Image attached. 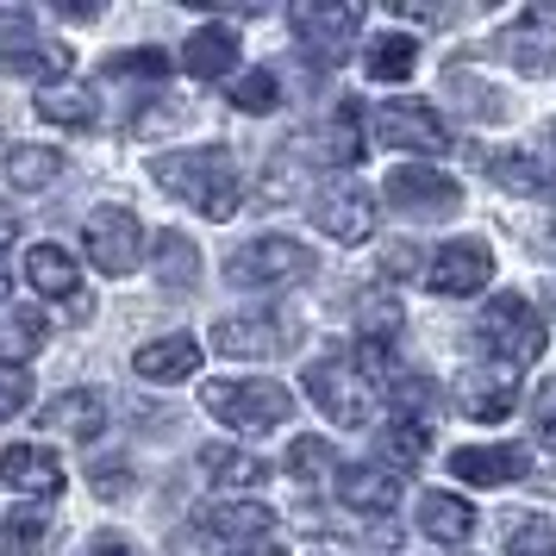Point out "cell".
I'll return each instance as SVG.
<instances>
[{"label":"cell","mask_w":556,"mask_h":556,"mask_svg":"<svg viewBox=\"0 0 556 556\" xmlns=\"http://www.w3.org/2000/svg\"><path fill=\"white\" fill-rule=\"evenodd\" d=\"M156 181L176 194V201H188L194 213H206V219H231L238 213V169H231V151H169L156 156Z\"/></svg>","instance_id":"obj_1"},{"label":"cell","mask_w":556,"mask_h":556,"mask_svg":"<svg viewBox=\"0 0 556 556\" xmlns=\"http://www.w3.org/2000/svg\"><path fill=\"white\" fill-rule=\"evenodd\" d=\"M476 344L501 363L506 376H519L526 363L544 356V319H538V306L519 301V294L488 301V313H481V326H476Z\"/></svg>","instance_id":"obj_2"},{"label":"cell","mask_w":556,"mask_h":556,"mask_svg":"<svg viewBox=\"0 0 556 556\" xmlns=\"http://www.w3.org/2000/svg\"><path fill=\"white\" fill-rule=\"evenodd\" d=\"M306 388H313V401H319V413L331 426H363L376 413V381L363 369V356L351 351H326L306 369Z\"/></svg>","instance_id":"obj_3"},{"label":"cell","mask_w":556,"mask_h":556,"mask_svg":"<svg viewBox=\"0 0 556 556\" xmlns=\"http://www.w3.org/2000/svg\"><path fill=\"white\" fill-rule=\"evenodd\" d=\"M201 401H206L213 419H226V426H238V431H269L294 413V401H288L281 381H213Z\"/></svg>","instance_id":"obj_4"},{"label":"cell","mask_w":556,"mask_h":556,"mask_svg":"<svg viewBox=\"0 0 556 556\" xmlns=\"http://www.w3.org/2000/svg\"><path fill=\"white\" fill-rule=\"evenodd\" d=\"M313 269V251H301L294 238H251L244 251L226 256V281L231 288H288Z\"/></svg>","instance_id":"obj_5"},{"label":"cell","mask_w":556,"mask_h":556,"mask_svg":"<svg viewBox=\"0 0 556 556\" xmlns=\"http://www.w3.org/2000/svg\"><path fill=\"white\" fill-rule=\"evenodd\" d=\"M138 244H144V231H138V219L126 206H94L88 226H81V251L94 256V269H106V276H131L138 269Z\"/></svg>","instance_id":"obj_6"},{"label":"cell","mask_w":556,"mask_h":556,"mask_svg":"<svg viewBox=\"0 0 556 556\" xmlns=\"http://www.w3.org/2000/svg\"><path fill=\"white\" fill-rule=\"evenodd\" d=\"M388 201L401 206L406 219H451L463 206V188H456L444 169H426V163H401L388 176Z\"/></svg>","instance_id":"obj_7"},{"label":"cell","mask_w":556,"mask_h":556,"mask_svg":"<svg viewBox=\"0 0 556 556\" xmlns=\"http://www.w3.org/2000/svg\"><path fill=\"white\" fill-rule=\"evenodd\" d=\"M294 31H301L306 56L319 51V63H338L363 38V7H331V0H301L294 7Z\"/></svg>","instance_id":"obj_8"},{"label":"cell","mask_w":556,"mask_h":556,"mask_svg":"<svg viewBox=\"0 0 556 556\" xmlns=\"http://www.w3.org/2000/svg\"><path fill=\"white\" fill-rule=\"evenodd\" d=\"M501 56L513 70H526V76H551L556 70V7L531 0L526 13L501 31Z\"/></svg>","instance_id":"obj_9"},{"label":"cell","mask_w":556,"mask_h":556,"mask_svg":"<svg viewBox=\"0 0 556 556\" xmlns=\"http://www.w3.org/2000/svg\"><path fill=\"white\" fill-rule=\"evenodd\" d=\"M70 76V51H56V45H45L38 38V26H31L26 13H0V76Z\"/></svg>","instance_id":"obj_10"},{"label":"cell","mask_w":556,"mask_h":556,"mask_svg":"<svg viewBox=\"0 0 556 556\" xmlns=\"http://www.w3.org/2000/svg\"><path fill=\"white\" fill-rule=\"evenodd\" d=\"M488 281H494V256H488V244H476V238L444 244V251L431 256V269H426V288L431 294H444V301H456V294H481Z\"/></svg>","instance_id":"obj_11"},{"label":"cell","mask_w":556,"mask_h":556,"mask_svg":"<svg viewBox=\"0 0 556 556\" xmlns=\"http://www.w3.org/2000/svg\"><path fill=\"white\" fill-rule=\"evenodd\" d=\"M288 344H294V319H281V313H244V319L213 326V351L219 356H281Z\"/></svg>","instance_id":"obj_12"},{"label":"cell","mask_w":556,"mask_h":556,"mask_svg":"<svg viewBox=\"0 0 556 556\" xmlns=\"http://www.w3.org/2000/svg\"><path fill=\"white\" fill-rule=\"evenodd\" d=\"M376 138H381V151H444V119L431 113V106L419 101H388L376 113Z\"/></svg>","instance_id":"obj_13"},{"label":"cell","mask_w":556,"mask_h":556,"mask_svg":"<svg viewBox=\"0 0 556 556\" xmlns=\"http://www.w3.org/2000/svg\"><path fill=\"white\" fill-rule=\"evenodd\" d=\"M313 219H319V231L338 238V244H363V238L376 231V194H369L363 181H344V188H331L326 201L313 206Z\"/></svg>","instance_id":"obj_14"},{"label":"cell","mask_w":556,"mask_h":556,"mask_svg":"<svg viewBox=\"0 0 556 556\" xmlns=\"http://www.w3.org/2000/svg\"><path fill=\"white\" fill-rule=\"evenodd\" d=\"M0 481L20 488L26 501L51 506L56 494H63V463H56L45 444H7V451H0Z\"/></svg>","instance_id":"obj_15"},{"label":"cell","mask_w":556,"mask_h":556,"mask_svg":"<svg viewBox=\"0 0 556 556\" xmlns=\"http://www.w3.org/2000/svg\"><path fill=\"white\" fill-rule=\"evenodd\" d=\"M269 526H276V519H269V506H263V501H213L201 513V531H206V538H219L226 551L263 544V538H269Z\"/></svg>","instance_id":"obj_16"},{"label":"cell","mask_w":556,"mask_h":556,"mask_svg":"<svg viewBox=\"0 0 556 556\" xmlns=\"http://www.w3.org/2000/svg\"><path fill=\"white\" fill-rule=\"evenodd\" d=\"M38 426L63 431V438H76V444H94V438L106 431V401L94 394V388H70L56 406H45V413H38Z\"/></svg>","instance_id":"obj_17"},{"label":"cell","mask_w":556,"mask_h":556,"mask_svg":"<svg viewBox=\"0 0 556 556\" xmlns=\"http://www.w3.org/2000/svg\"><path fill=\"white\" fill-rule=\"evenodd\" d=\"M451 476L476 481V488H501V481L526 476V451H513V444H469V451L451 456Z\"/></svg>","instance_id":"obj_18"},{"label":"cell","mask_w":556,"mask_h":556,"mask_svg":"<svg viewBox=\"0 0 556 556\" xmlns=\"http://www.w3.org/2000/svg\"><path fill=\"white\" fill-rule=\"evenodd\" d=\"M131 369L144 381H188L201 369V344L188 331H169V338H156V344H144V351L131 356Z\"/></svg>","instance_id":"obj_19"},{"label":"cell","mask_w":556,"mask_h":556,"mask_svg":"<svg viewBox=\"0 0 556 556\" xmlns=\"http://www.w3.org/2000/svg\"><path fill=\"white\" fill-rule=\"evenodd\" d=\"M338 501L351 506V513H388V506L401 501V476L369 469V463H344L338 469Z\"/></svg>","instance_id":"obj_20"},{"label":"cell","mask_w":556,"mask_h":556,"mask_svg":"<svg viewBox=\"0 0 556 556\" xmlns=\"http://www.w3.org/2000/svg\"><path fill=\"white\" fill-rule=\"evenodd\" d=\"M313 156H319V163H331V169L356 163V156H363V106H356V101L331 106V119L313 131Z\"/></svg>","instance_id":"obj_21"},{"label":"cell","mask_w":556,"mask_h":556,"mask_svg":"<svg viewBox=\"0 0 556 556\" xmlns=\"http://www.w3.org/2000/svg\"><path fill=\"white\" fill-rule=\"evenodd\" d=\"M201 469H206L213 488H231V494H251V488L269 481V463H263L256 451H238V444H206Z\"/></svg>","instance_id":"obj_22"},{"label":"cell","mask_w":556,"mask_h":556,"mask_svg":"<svg viewBox=\"0 0 556 556\" xmlns=\"http://www.w3.org/2000/svg\"><path fill=\"white\" fill-rule=\"evenodd\" d=\"M231 63H238V38H231V26H201L188 45H181V70H188L194 81L231 76Z\"/></svg>","instance_id":"obj_23"},{"label":"cell","mask_w":556,"mask_h":556,"mask_svg":"<svg viewBox=\"0 0 556 556\" xmlns=\"http://www.w3.org/2000/svg\"><path fill=\"white\" fill-rule=\"evenodd\" d=\"M419 531H426L431 544H463L476 531V506L444 494V488H431V494H419Z\"/></svg>","instance_id":"obj_24"},{"label":"cell","mask_w":556,"mask_h":556,"mask_svg":"<svg viewBox=\"0 0 556 556\" xmlns=\"http://www.w3.org/2000/svg\"><path fill=\"white\" fill-rule=\"evenodd\" d=\"M488 176H494L501 194H519V201H551V194H556V176L538 163V156H526V151L494 156V163H488Z\"/></svg>","instance_id":"obj_25"},{"label":"cell","mask_w":556,"mask_h":556,"mask_svg":"<svg viewBox=\"0 0 556 556\" xmlns=\"http://www.w3.org/2000/svg\"><path fill=\"white\" fill-rule=\"evenodd\" d=\"M513 406H519V376L494 369V376H469V381H463V413H469V419H481V426L506 419Z\"/></svg>","instance_id":"obj_26"},{"label":"cell","mask_w":556,"mask_h":556,"mask_svg":"<svg viewBox=\"0 0 556 556\" xmlns=\"http://www.w3.org/2000/svg\"><path fill=\"white\" fill-rule=\"evenodd\" d=\"M26 276H31V288H38V294H51V301L81 294L76 256L63 251V244H31V251H26Z\"/></svg>","instance_id":"obj_27"},{"label":"cell","mask_w":556,"mask_h":556,"mask_svg":"<svg viewBox=\"0 0 556 556\" xmlns=\"http://www.w3.org/2000/svg\"><path fill=\"white\" fill-rule=\"evenodd\" d=\"M38 119L70 126V131H88L101 113H94V94H88V88H76V81H51V88L38 94Z\"/></svg>","instance_id":"obj_28"},{"label":"cell","mask_w":556,"mask_h":556,"mask_svg":"<svg viewBox=\"0 0 556 556\" xmlns=\"http://www.w3.org/2000/svg\"><path fill=\"white\" fill-rule=\"evenodd\" d=\"M413 63H419V45L401 38V31H381V38H369V51H363V76L369 81H406Z\"/></svg>","instance_id":"obj_29"},{"label":"cell","mask_w":556,"mask_h":556,"mask_svg":"<svg viewBox=\"0 0 556 556\" xmlns=\"http://www.w3.org/2000/svg\"><path fill=\"white\" fill-rule=\"evenodd\" d=\"M156 281H163L169 294H188V288L201 281V251H194L181 231H163V238H156Z\"/></svg>","instance_id":"obj_30"},{"label":"cell","mask_w":556,"mask_h":556,"mask_svg":"<svg viewBox=\"0 0 556 556\" xmlns=\"http://www.w3.org/2000/svg\"><path fill=\"white\" fill-rule=\"evenodd\" d=\"M38 344H45V319L26 313V306H7V313H0V363L13 369V363L38 356Z\"/></svg>","instance_id":"obj_31"},{"label":"cell","mask_w":556,"mask_h":556,"mask_svg":"<svg viewBox=\"0 0 556 556\" xmlns=\"http://www.w3.org/2000/svg\"><path fill=\"white\" fill-rule=\"evenodd\" d=\"M63 176V151H45V144H13L7 151V181L13 188H51Z\"/></svg>","instance_id":"obj_32"},{"label":"cell","mask_w":556,"mask_h":556,"mask_svg":"<svg viewBox=\"0 0 556 556\" xmlns=\"http://www.w3.org/2000/svg\"><path fill=\"white\" fill-rule=\"evenodd\" d=\"M45 531H51V506L45 501H20L13 513H7V551L31 556L38 544H45Z\"/></svg>","instance_id":"obj_33"},{"label":"cell","mask_w":556,"mask_h":556,"mask_svg":"<svg viewBox=\"0 0 556 556\" xmlns=\"http://www.w3.org/2000/svg\"><path fill=\"white\" fill-rule=\"evenodd\" d=\"M506 551L513 556H556V519L513 513V519H506Z\"/></svg>","instance_id":"obj_34"},{"label":"cell","mask_w":556,"mask_h":556,"mask_svg":"<svg viewBox=\"0 0 556 556\" xmlns=\"http://www.w3.org/2000/svg\"><path fill=\"white\" fill-rule=\"evenodd\" d=\"M381 451L394 456L401 469H419L426 451H431V426H426V419H394V426L381 431Z\"/></svg>","instance_id":"obj_35"},{"label":"cell","mask_w":556,"mask_h":556,"mask_svg":"<svg viewBox=\"0 0 556 556\" xmlns=\"http://www.w3.org/2000/svg\"><path fill=\"white\" fill-rule=\"evenodd\" d=\"M231 106H238V113H276L281 81L269 76V70H251V76H238V88H231Z\"/></svg>","instance_id":"obj_36"},{"label":"cell","mask_w":556,"mask_h":556,"mask_svg":"<svg viewBox=\"0 0 556 556\" xmlns=\"http://www.w3.org/2000/svg\"><path fill=\"white\" fill-rule=\"evenodd\" d=\"M331 469V444L326 438H301V444H288V476L294 481H319Z\"/></svg>","instance_id":"obj_37"},{"label":"cell","mask_w":556,"mask_h":556,"mask_svg":"<svg viewBox=\"0 0 556 556\" xmlns=\"http://www.w3.org/2000/svg\"><path fill=\"white\" fill-rule=\"evenodd\" d=\"M444 88H451V94H469V106H476L481 119H506L501 94H494V88H481V81L469 76V70H451V76H444Z\"/></svg>","instance_id":"obj_38"},{"label":"cell","mask_w":556,"mask_h":556,"mask_svg":"<svg viewBox=\"0 0 556 556\" xmlns=\"http://www.w3.org/2000/svg\"><path fill=\"white\" fill-rule=\"evenodd\" d=\"M106 76H169V56H163V51H126V56H106Z\"/></svg>","instance_id":"obj_39"},{"label":"cell","mask_w":556,"mask_h":556,"mask_svg":"<svg viewBox=\"0 0 556 556\" xmlns=\"http://www.w3.org/2000/svg\"><path fill=\"white\" fill-rule=\"evenodd\" d=\"M26 406H31V376L26 369H0V419H13Z\"/></svg>","instance_id":"obj_40"},{"label":"cell","mask_w":556,"mask_h":556,"mask_svg":"<svg viewBox=\"0 0 556 556\" xmlns=\"http://www.w3.org/2000/svg\"><path fill=\"white\" fill-rule=\"evenodd\" d=\"M88 481H94V494L113 501V494H126V488H131V469H126V463H94V476H88Z\"/></svg>","instance_id":"obj_41"},{"label":"cell","mask_w":556,"mask_h":556,"mask_svg":"<svg viewBox=\"0 0 556 556\" xmlns=\"http://www.w3.org/2000/svg\"><path fill=\"white\" fill-rule=\"evenodd\" d=\"M538 431L556 444V388H544V401H538Z\"/></svg>","instance_id":"obj_42"},{"label":"cell","mask_w":556,"mask_h":556,"mask_svg":"<svg viewBox=\"0 0 556 556\" xmlns=\"http://www.w3.org/2000/svg\"><path fill=\"white\" fill-rule=\"evenodd\" d=\"M13 238H20V219H13V213H0V256L13 251Z\"/></svg>","instance_id":"obj_43"},{"label":"cell","mask_w":556,"mask_h":556,"mask_svg":"<svg viewBox=\"0 0 556 556\" xmlns=\"http://www.w3.org/2000/svg\"><path fill=\"white\" fill-rule=\"evenodd\" d=\"M94 556H131L126 538H94Z\"/></svg>","instance_id":"obj_44"},{"label":"cell","mask_w":556,"mask_h":556,"mask_svg":"<svg viewBox=\"0 0 556 556\" xmlns=\"http://www.w3.org/2000/svg\"><path fill=\"white\" fill-rule=\"evenodd\" d=\"M226 556H281V544H269V538H263V544H244V551H226Z\"/></svg>","instance_id":"obj_45"},{"label":"cell","mask_w":556,"mask_h":556,"mask_svg":"<svg viewBox=\"0 0 556 556\" xmlns=\"http://www.w3.org/2000/svg\"><path fill=\"white\" fill-rule=\"evenodd\" d=\"M0 301H7V276H0Z\"/></svg>","instance_id":"obj_46"},{"label":"cell","mask_w":556,"mask_h":556,"mask_svg":"<svg viewBox=\"0 0 556 556\" xmlns=\"http://www.w3.org/2000/svg\"><path fill=\"white\" fill-rule=\"evenodd\" d=\"M551 151H556V126H551Z\"/></svg>","instance_id":"obj_47"}]
</instances>
